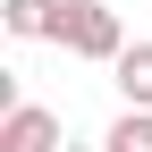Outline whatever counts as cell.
<instances>
[{
    "label": "cell",
    "mask_w": 152,
    "mask_h": 152,
    "mask_svg": "<svg viewBox=\"0 0 152 152\" xmlns=\"http://www.w3.org/2000/svg\"><path fill=\"white\" fill-rule=\"evenodd\" d=\"M102 152H127V144H110V135H102Z\"/></svg>",
    "instance_id": "5"
},
{
    "label": "cell",
    "mask_w": 152,
    "mask_h": 152,
    "mask_svg": "<svg viewBox=\"0 0 152 152\" xmlns=\"http://www.w3.org/2000/svg\"><path fill=\"white\" fill-rule=\"evenodd\" d=\"M0 152H59V110L9 102V118H0Z\"/></svg>",
    "instance_id": "2"
},
{
    "label": "cell",
    "mask_w": 152,
    "mask_h": 152,
    "mask_svg": "<svg viewBox=\"0 0 152 152\" xmlns=\"http://www.w3.org/2000/svg\"><path fill=\"white\" fill-rule=\"evenodd\" d=\"M0 26H9L17 42H51V26H59V0H0Z\"/></svg>",
    "instance_id": "4"
},
{
    "label": "cell",
    "mask_w": 152,
    "mask_h": 152,
    "mask_svg": "<svg viewBox=\"0 0 152 152\" xmlns=\"http://www.w3.org/2000/svg\"><path fill=\"white\" fill-rule=\"evenodd\" d=\"M110 85L127 93V110H152V42H127L110 59Z\"/></svg>",
    "instance_id": "3"
},
{
    "label": "cell",
    "mask_w": 152,
    "mask_h": 152,
    "mask_svg": "<svg viewBox=\"0 0 152 152\" xmlns=\"http://www.w3.org/2000/svg\"><path fill=\"white\" fill-rule=\"evenodd\" d=\"M51 42L68 51V59H118L127 51V26H118V9L110 0H59V26H51Z\"/></svg>",
    "instance_id": "1"
}]
</instances>
